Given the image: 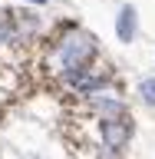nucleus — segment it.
Wrapping results in <instances>:
<instances>
[{"instance_id":"obj_1","label":"nucleus","mask_w":155,"mask_h":159,"mask_svg":"<svg viewBox=\"0 0 155 159\" xmlns=\"http://www.w3.org/2000/svg\"><path fill=\"white\" fill-rule=\"evenodd\" d=\"M96 57V40L89 37L86 30H69L66 37L56 43V60L63 73L69 70H86V63Z\"/></svg>"},{"instance_id":"obj_2","label":"nucleus","mask_w":155,"mask_h":159,"mask_svg":"<svg viewBox=\"0 0 155 159\" xmlns=\"http://www.w3.org/2000/svg\"><path fill=\"white\" fill-rule=\"evenodd\" d=\"M99 133H102V143H106L112 152L116 149H122L129 143V136H132V119H102L99 123Z\"/></svg>"},{"instance_id":"obj_3","label":"nucleus","mask_w":155,"mask_h":159,"mask_svg":"<svg viewBox=\"0 0 155 159\" xmlns=\"http://www.w3.org/2000/svg\"><path fill=\"white\" fill-rule=\"evenodd\" d=\"M116 33H119L122 43H132V40H136V7H122V10H119Z\"/></svg>"},{"instance_id":"obj_4","label":"nucleus","mask_w":155,"mask_h":159,"mask_svg":"<svg viewBox=\"0 0 155 159\" xmlns=\"http://www.w3.org/2000/svg\"><path fill=\"white\" fill-rule=\"evenodd\" d=\"M93 106L102 113V119H122L126 116V103L122 99H109V96H93Z\"/></svg>"},{"instance_id":"obj_5","label":"nucleus","mask_w":155,"mask_h":159,"mask_svg":"<svg viewBox=\"0 0 155 159\" xmlns=\"http://www.w3.org/2000/svg\"><path fill=\"white\" fill-rule=\"evenodd\" d=\"M17 37H20L17 13H13V10H0V43H13Z\"/></svg>"},{"instance_id":"obj_6","label":"nucleus","mask_w":155,"mask_h":159,"mask_svg":"<svg viewBox=\"0 0 155 159\" xmlns=\"http://www.w3.org/2000/svg\"><path fill=\"white\" fill-rule=\"evenodd\" d=\"M139 93H142L145 103H155V80H142L139 83Z\"/></svg>"},{"instance_id":"obj_7","label":"nucleus","mask_w":155,"mask_h":159,"mask_svg":"<svg viewBox=\"0 0 155 159\" xmlns=\"http://www.w3.org/2000/svg\"><path fill=\"white\" fill-rule=\"evenodd\" d=\"M33 3H46V0H33Z\"/></svg>"}]
</instances>
